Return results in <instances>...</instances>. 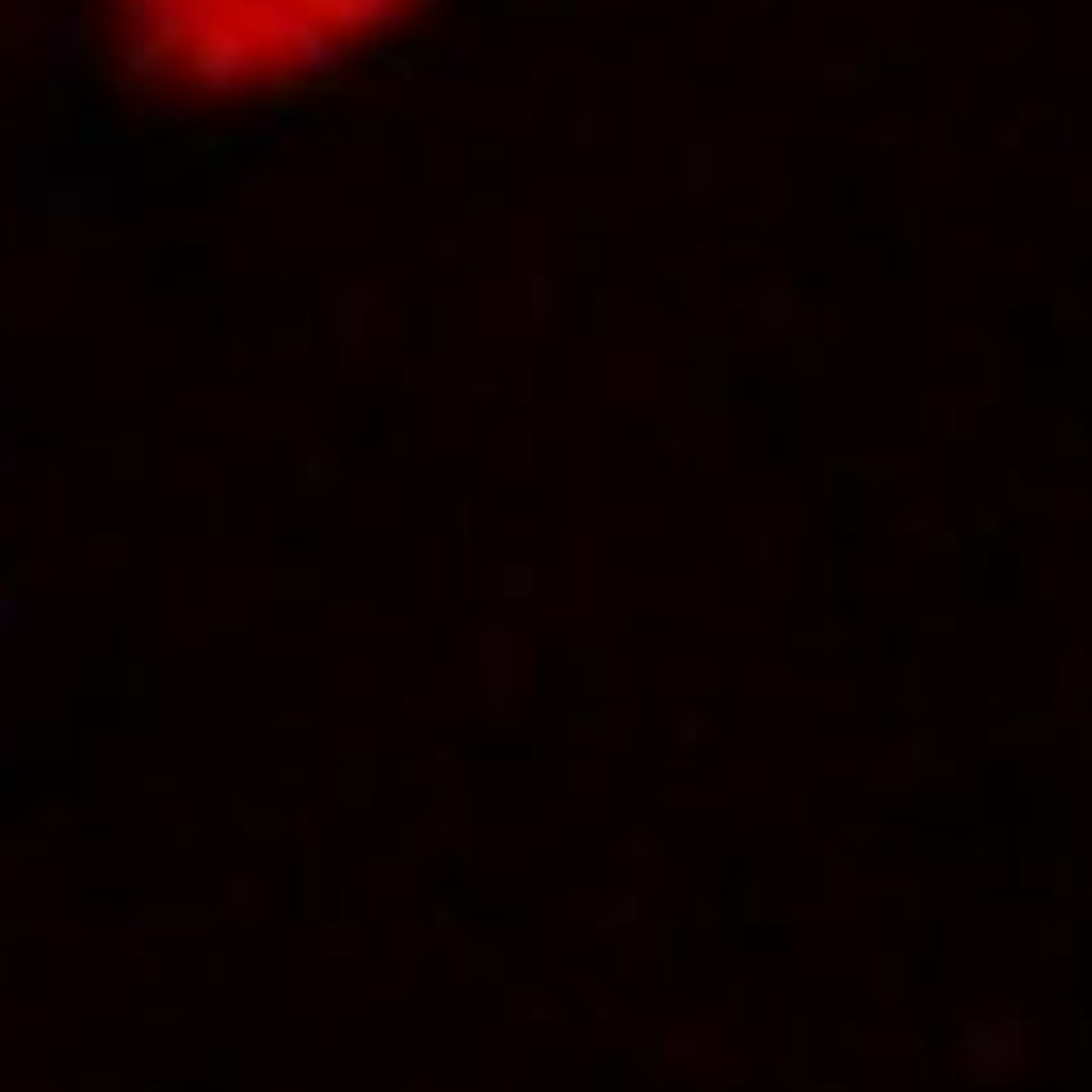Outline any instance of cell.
I'll return each mask as SVG.
<instances>
[{
  "mask_svg": "<svg viewBox=\"0 0 1092 1092\" xmlns=\"http://www.w3.org/2000/svg\"><path fill=\"white\" fill-rule=\"evenodd\" d=\"M141 64L192 90H265L329 69L414 0H115Z\"/></svg>",
  "mask_w": 1092,
  "mask_h": 1092,
  "instance_id": "obj_1",
  "label": "cell"
},
{
  "mask_svg": "<svg viewBox=\"0 0 1092 1092\" xmlns=\"http://www.w3.org/2000/svg\"><path fill=\"white\" fill-rule=\"evenodd\" d=\"M956 1063L965 1071V1080L973 1084H1003L1020 1080L1024 1071L1037 1063V1050L1029 1045V1024L1024 1020H977L960 1032V1050Z\"/></svg>",
  "mask_w": 1092,
  "mask_h": 1092,
  "instance_id": "obj_2",
  "label": "cell"
},
{
  "mask_svg": "<svg viewBox=\"0 0 1092 1092\" xmlns=\"http://www.w3.org/2000/svg\"><path fill=\"white\" fill-rule=\"evenodd\" d=\"M708 738H713V721L700 717L695 708H682L679 717H674L671 734H666V747H671V751H695V747L708 743Z\"/></svg>",
  "mask_w": 1092,
  "mask_h": 1092,
  "instance_id": "obj_3",
  "label": "cell"
},
{
  "mask_svg": "<svg viewBox=\"0 0 1092 1092\" xmlns=\"http://www.w3.org/2000/svg\"><path fill=\"white\" fill-rule=\"evenodd\" d=\"M610 854L615 857H658L661 845L649 828H623L615 841H610Z\"/></svg>",
  "mask_w": 1092,
  "mask_h": 1092,
  "instance_id": "obj_4",
  "label": "cell"
},
{
  "mask_svg": "<svg viewBox=\"0 0 1092 1092\" xmlns=\"http://www.w3.org/2000/svg\"><path fill=\"white\" fill-rule=\"evenodd\" d=\"M870 994H875L879 1003H888V1007L901 999V960H896V956H879V960H875V981H870Z\"/></svg>",
  "mask_w": 1092,
  "mask_h": 1092,
  "instance_id": "obj_5",
  "label": "cell"
},
{
  "mask_svg": "<svg viewBox=\"0 0 1092 1092\" xmlns=\"http://www.w3.org/2000/svg\"><path fill=\"white\" fill-rule=\"evenodd\" d=\"M597 918L615 926V922H636L640 918V892H615L606 905L597 909Z\"/></svg>",
  "mask_w": 1092,
  "mask_h": 1092,
  "instance_id": "obj_6",
  "label": "cell"
},
{
  "mask_svg": "<svg viewBox=\"0 0 1092 1092\" xmlns=\"http://www.w3.org/2000/svg\"><path fill=\"white\" fill-rule=\"evenodd\" d=\"M994 738H1050V721L1045 717H1024L1016 726H1003Z\"/></svg>",
  "mask_w": 1092,
  "mask_h": 1092,
  "instance_id": "obj_7",
  "label": "cell"
},
{
  "mask_svg": "<svg viewBox=\"0 0 1092 1092\" xmlns=\"http://www.w3.org/2000/svg\"><path fill=\"white\" fill-rule=\"evenodd\" d=\"M1080 649L1076 653H1067L1063 658V671H1058V687H1063V695H1071V692H1080Z\"/></svg>",
  "mask_w": 1092,
  "mask_h": 1092,
  "instance_id": "obj_8",
  "label": "cell"
},
{
  "mask_svg": "<svg viewBox=\"0 0 1092 1092\" xmlns=\"http://www.w3.org/2000/svg\"><path fill=\"white\" fill-rule=\"evenodd\" d=\"M597 730H602V734H594V738H597V743H610V747H623L628 738H632V730H628L623 721H615V726H597Z\"/></svg>",
  "mask_w": 1092,
  "mask_h": 1092,
  "instance_id": "obj_9",
  "label": "cell"
},
{
  "mask_svg": "<svg viewBox=\"0 0 1092 1092\" xmlns=\"http://www.w3.org/2000/svg\"><path fill=\"white\" fill-rule=\"evenodd\" d=\"M896 708H901V713H909V717H913V713H918L922 704H918V695H901V700H896Z\"/></svg>",
  "mask_w": 1092,
  "mask_h": 1092,
  "instance_id": "obj_10",
  "label": "cell"
}]
</instances>
